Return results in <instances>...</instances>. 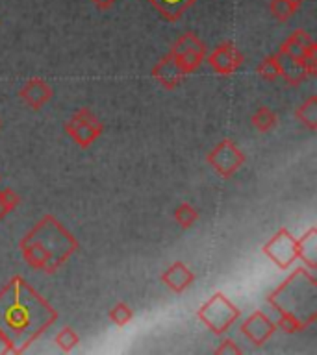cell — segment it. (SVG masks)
<instances>
[{
	"instance_id": "6da1fadb",
	"label": "cell",
	"mask_w": 317,
	"mask_h": 355,
	"mask_svg": "<svg viewBox=\"0 0 317 355\" xmlns=\"http://www.w3.org/2000/svg\"><path fill=\"white\" fill-rule=\"evenodd\" d=\"M58 318V313L26 279L11 277L0 291V335L11 344L13 354L26 352Z\"/></svg>"
},
{
	"instance_id": "7a4b0ae2",
	"label": "cell",
	"mask_w": 317,
	"mask_h": 355,
	"mask_svg": "<svg viewBox=\"0 0 317 355\" xmlns=\"http://www.w3.org/2000/svg\"><path fill=\"white\" fill-rule=\"evenodd\" d=\"M267 304L277 313L275 326L288 335L316 324L317 285L310 268H297L267 296Z\"/></svg>"
},
{
	"instance_id": "3957f363",
	"label": "cell",
	"mask_w": 317,
	"mask_h": 355,
	"mask_svg": "<svg viewBox=\"0 0 317 355\" xmlns=\"http://www.w3.org/2000/svg\"><path fill=\"white\" fill-rule=\"evenodd\" d=\"M21 254L28 265L47 274H54L76 254L80 244L71 232L61 226L52 215H44L30 232L22 237Z\"/></svg>"
},
{
	"instance_id": "277c9868",
	"label": "cell",
	"mask_w": 317,
	"mask_h": 355,
	"mask_svg": "<svg viewBox=\"0 0 317 355\" xmlns=\"http://www.w3.org/2000/svg\"><path fill=\"white\" fill-rule=\"evenodd\" d=\"M197 316L213 335H222L239 318V309L225 294L216 293L200 305Z\"/></svg>"
},
{
	"instance_id": "5b68a950",
	"label": "cell",
	"mask_w": 317,
	"mask_h": 355,
	"mask_svg": "<svg viewBox=\"0 0 317 355\" xmlns=\"http://www.w3.org/2000/svg\"><path fill=\"white\" fill-rule=\"evenodd\" d=\"M169 54L177 60L178 67L182 69L184 74H191L202 65L208 54V46L204 41H200L193 32H186L184 35L172 43Z\"/></svg>"
},
{
	"instance_id": "8992f818",
	"label": "cell",
	"mask_w": 317,
	"mask_h": 355,
	"mask_svg": "<svg viewBox=\"0 0 317 355\" xmlns=\"http://www.w3.org/2000/svg\"><path fill=\"white\" fill-rule=\"evenodd\" d=\"M65 132L71 135V139L78 146L89 148L102 135L104 126L88 107H82L65 122Z\"/></svg>"
},
{
	"instance_id": "52a82bcc",
	"label": "cell",
	"mask_w": 317,
	"mask_h": 355,
	"mask_svg": "<svg viewBox=\"0 0 317 355\" xmlns=\"http://www.w3.org/2000/svg\"><path fill=\"white\" fill-rule=\"evenodd\" d=\"M245 163V154L232 139H222L216 148L208 154V165L222 178L234 176Z\"/></svg>"
},
{
	"instance_id": "ba28073f",
	"label": "cell",
	"mask_w": 317,
	"mask_h": 355,
	"mask_svg": "<svg viewBox=\"0 0 317 355\" xmlns=\"http://www.w3.org/2000/svg\"><path fill=\"white\" fill-rule=\"evenodd\" d=\"M263 254H266L278 268L286 270L288 266L293 265V261L299 259L297 239H293V235H291L286 227H282V230H278L277 235L271 237V241L263 246Z\"/></svg>"
},
{
	"instance_id": "9c48e42d",
	"label": "cell",
	"mask_w": 317,
	"mask_h": 355,
	"mask_svg": "<svg viewBox=\"0 0 317 355\" xmlns=\"http://www.w3.org/2000/svg\"><path fill=\"white\" fill-rule=\"evenodd\" d=\"M206 60L211 71L217 72L219 76H230L243 65V54L234 43L219 44L213 52L206 54Z\"/></svg>"
},
{
	"instance_id": "30bf717a",
	"label": "cell",
	"mask_w": 317,
	"mask_h": 355,
	"mask_svg": "<svg viewBox=\"0 0 317 355\" xmlns=\"http://www.w3.org/2000/svg\"><path fill=\"white\" fill-rule=\"evenodd\" d=\"M275 331H277L275 322H273L266 313H261V311L252 313V315L241 324V335H245V337L249 338L254 346H263V344L275 335Z\"/></svg>"
},
{
	"instance_id": "8fae6325",
	"label": "cell",
	"mask_w": 317,
	"mask_h": 355,
	"mask_svg": "<svg viewBox=\"0 0 317 355\" xmlns=\"http://www.w3.org/2000/svg\"><path fill=\"white\" fill-rule=\"evenodd\" d=\"M150 72H152V78H154L156 82H160L161 87L169 89V91L177 89L178 85L184 82V78H186V74H184L182 69L178 67L177 60H174L171 54L163 55V58L152 67V71Z\"/></svg>"
},
{
	"instance_id": "7c38bea8",
	"label": "cell",
	"mask_w": 317,
	"mask_h": 355,
	"mask_svg": "<svg viewBox=\"0 0 317 355\" xmlns=\"http://www.w3.org/2000/svg\"><path fill=\"white\" fill-rule=\"evenodd\" d=\"M52 94H54V91L43 78H32L19 91V98L26 102V105H30L32 110H41L52 98Z\"/></svg>"
},
{
	"instance_id": "4fadbf2b",
	"label": "cell",
	"mask_w": 317,
	"mask_h": 355,
	"mask_svg": "<svg viewBox=\"0 0 317 355\" xmlns=\"http://www.w3.org/2000/svg\"><path fill=\"white\" fill-rule=\"evenodd\" d=\"M161 282L165 283L172 293H184L193 285L195 274L184 263L177 261L161 274Z\"/></svg>"
},
{
	"instance_id": "5bb4252c",
	"label": "cell",
	"mask_w": 317,
	"mask_h": 355,
	"mask_svg": "<svg viewBox=\"0 0 317 355\" xmlns=\"http://www.w3.org/2000/svg\"><path fill=\"white\" fill-rule=\"evenodd\" d=\"M275 60H277V65H278V71H280V76L284 78V82L288 83V85H300V83L304 82L306 78H310L306 74L302 69H300L299 61L291 58V55L284 54L278 50L277 54H275Z\"/></svg>"
},
{
	"instance_id": "9a60e30c",
	"label": "cell",
	"mask_w": 317,
	"mask_h": 355,
	"mask_svg": "<svg viewBox=\"0 0 317 355\" xmlns=\"http://www.w3.org/2000/svg\"><path fill=\"white\" fill-rule=\"evenodd\" d=\"M199 0H149V4L160 13L165 21L177 22L180 17Z\"/></svg>"
},
{
	"instance_id": "2e32d148",
	"label": "cell",
	"mask_w": 317,
	"mask_h": 355,
	"mask_svg": "<svg viewBox=\"0 0 317 355\" xmlns=\"http://www.w3.org/2000/svg\"><path fill=\"white\" fill-rule=\"evenodd\" d=\"M297 252H299V259H302V263L306 265V268L314 270L317 265V230L311 227L308 230L304 237H300L297 241Z\"/></svg>"
},
{
	"instance_id": "e0dca14e",
	"label": "cell",
	"mask_w": 317,
	"mask_h": 355,
	"mask_svg": "<svg viewBox=\"0 0 317 355\" xmlns=\"http://www.w3.org/2000/svg\"><path fill=\"white\" fill-rule=\"evenodd\" d=\"M295 116L300 124H304L310 132H316L317 130V96H310V98L302 102V104L297 107L295 111Z\"/></svg>"
},
{
	"instance_id": "ac0fdd59",
	"label": "cell",
	"mask_w": 317,
	"mask_h": 355,
	"mask_svg": "<svg viewBox=\"0 0 317 355\" xmlns=\"http://www.w3.org/2000/svg\"><path fill=\"white\" fill-rule=\"evenodd\" d=\"M278 124L277 113L273 110H269L267 105H261L260 110L254 111V115H252V126L261 133H267L275 130Z\"/></svg>"
},
{
	"instance_id": "d6986e66",
	"label": "cell",
	"mask_w": 317,
	"mask_h": 355,
	"mask_svg": "<svg viewBox=\"0 0 317 355\" xmlns=\"http://www.w3.org/2000/svg\"><path fill=\"white\" fill-rule=\"evenodd\" d=\"M174 220H177V224L180 227L189 230L195 222L199 220V211L195 209L191 204H180L174 209Z\"/></svg>"
},
{
	"instance_id": "ffe728a7",
	"label": "cell",
	"mask_w": 317,
	"mask_h": 355,
	"mask_svg": "<svg viewBox=\"0 0 317 355\" xmlns=\"http://www.w3.org/2000/svg\"><path fill=\"white\" fill-rule=\"evenodd\" d=\"M54 343L56 346L61 349V352H65V354H69V352H72V349L76 348L78 343H80V337H78V333L72 329V327H63L58 335L54 337Z\"/></svg>"
},
{
	"instance_id": "44dd1931",
	"label": "cell",
	"mask_w": 317,
	"mask_h": 355,
	"mask_svg": "<svg viewBox=\"0 0 317 355\" xmlns=\"http://www.w3.org/2000/svg\"><path fill=\"white\" fill-rule=\"evenodd\" d=\"M21 204V196L13 189H0V220Z\"/></svg>"
},
{
	"instance_id": "7402d4cb",
	"label": "cell",
	"mask_w": 317,
	"mask_h": 355,
	"mask_svg": "<svg viewBox=\"0 0 317 355\" xmlns=\"http://www.w3.org/2000/svg\"><path fill=\"white\" fill-rule=\"evenodd\" d=\"M269 11H271V15L275 17L277 21L284 22L288 21V19H291L297 10L289 4L288 0H271V2H269Z\"/></svg>"
},
{
	"instance_id": "603a6c76",
	"label": "cell",
	"mask_w": 317,
	"mask_h": 355,
	"mask_svg": "<svg viewBox=\"0 0 317 355\" xmlns=\"http://www.w3.org/2000/svg\"><path fill=\"white\" fill-rule=\"evenodd\" d=\"M108 316H110V320L115 324V326L122 327V326H127L128 322L132 320L133 318V311L128 307L124 302H119V304L113 307V309L108 313Z\"/></svg>"
},
{
	"instance_id": "cb8c5ba5",
	"label": "cell",
	"mask_w": 317,
	"mask_h": 355,
	"mask_svg": "<svg viewBox=\"0 0 317 355\" xmlns=\"http://www.w3.org/2000/svg\"><path fill=\"white\" fill-rule=\"evenodd\" d=\"M256 72H258L263 80H267V82H275V80L280 76V71H278L275 55H267V58H263V61L258 65Z\"/></svg>"
},
{
	"instance_id": "d4e9b609",
	"label": "cell",
	"mask_w": 317,
	"mask_h": 355,
	"mask_svg": "<svg viewBox=\"0 0 317 355\" xmlns=\"http://www.w3.org/2000/svg\"><path fill=\"white\" fill-rule=\"evenodd\" d=\"M241 352H243V349L239 348L238 344L234 343L232 338H227V340H222L221 344H219V348H216V354L217 355H230V354H234V355H239L241 354Z\"/></svg>"
},
{
	"instance_id": "484cf974",
	"label": "cell",
	"mask_w": 317,
	"mask_h": 355,
	"mask_svg": "<svg viewBox=\"0 0 317 355\" xmlns=\"http://www.w3.org/2000/svg\"><path fill=\"white\" fill-rule=\"evenodd\" d=\"M89 2H93L99 10H110L111 6L115 4L117 0H89Z\"/></svg>"
},
{
	"instance_id": "4316f807",
	"label": "cell",
	"mask_w": 317,
	"mask_h": 355,
	"mask_svg": "<svg viewBox=\"0 0 317 355\" xmlns=\"http://www.w3.org/2000/svg\"><path fill=\"white\" fill-rule=\"evenodd\" d=\"M0 354H13V348H11V344L6 340L2 335H0Z\"/></svg>"
},
{
	"instance_id": "83f0119b",
	"label": "cell",
	"mask_w": 317,
	"mask_h": 355,
	"mask_svg": "<svg viewBox=\"0 0 317 355\" xmlns=\"http://www.w3.org/2000/svg\"><path fill=\"white\" fill-rule=\"evenodd\" d=\"M288 2H289V4H291V6H293L295 10H299L300 6L304 4V0H288Z\"/></svg>"
},
{
	"instance_id": "f1b7e54d",
	"label": "cell",
	"mask_w": 317,
	"mask_h": 355,
	"mask_svg": "<svg viewBox=\"0 0 317 355\" xmlns=\"http://www.w3.org/2000/svg\"><path fill=\"white\" fill-rule=\"evenodd\" d=\"M0 128H2V122H0Z\"/></svg>"
}]
</instances>
